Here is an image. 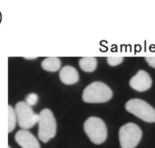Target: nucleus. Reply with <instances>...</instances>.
Segmentation results:
<instances>
[{
    "label": "nucleus",
    "mask_w": 155,
    "mask_h": 148,
    "mask_svg": "<svg viewBox=\"0 0 155 148\" xmlns=\"http://www.w3.org/2000/svg\"><path fill=\"white\" fill-rule=\"evenodd\" d=\"M113 97V91L102 82H93L84 89L83 100L85 103H105Z\"/></svg>",
    "instance_id": "f257e3e1"
},
{
    "label": "nucleus",
    "mask_w": 155,
    "mask_h": 148,
    "mask_svg": "<svg viewBox=\"0 0 155 148\" xmlns=\"http://www.w3.org/2000/svg\"><path fill=\"white\" fill-rule=\"evenodd\" d=\"M57 123L52 112L45 108L40 112L38 121V137L44 142L47 143L56 136Z\"/></svg>",
    "instance_id": "f03ea898"
},
{
    "label": "nucleus",
    "mask_w": 155,
    "mask_h": 148,
    "mask_svg": "<svg viewBox=\"0 0 155 148\" xmlns=\"http://www.w3.org/2000/svg\"><path fill=\"white\" fill-rule=\"evenodd\" d=\"M84 131L90 140L95 144H103L107 137V129L104 121L98 117H90L84 123Z\"/></svg>",
    "instance_id": "7ed1b4c3"
},
{
    "label": "nucleus",
    "mask_w": 155,
    "mask_h": 148,
    "mask_svg": "<svg viewBox=\"0 0 155 148\" xmlns=\"http://www.w3.org/2000/svg\"><path fill=\"white\" fill-rule=\"evenodd\" d=\"M125 109L145 123H155V109L140 99H132L125 105Z\"/></svg>",
    "instance_id": "20e7f679"
},
{
    "label": "nucleus",
    "mask_w": 155,
    "mask_h": 148,
    "mask_svg": "<svg viewBox=\"0 0 155 148\" xmlns=\"http://www.w3.org/2000/svg\"><path fill=\"white\" fill-rule=\"evenodd\" d=\"M141 129L133 123L124 124L119 130L120 145L121 148H136L142 138Z\"/></svg>",
    "instance_id": "39448f33"
},
{
    "label": "nucleus",
    "mask_w": 155,
    "mask_h": 148,
    "mask_svg": "<svg viewBox=\"0 0 155 148\" xmlns=\"http://www.w3.org/2000/svg\"><path fill=\"white\" fill-rule=\"evenodd\" d=\"M14 110L17 116V123L22 130H28L38 123L39 114L35 113L31 107L25 101L18 102Z\"/></svg>",
    "instance_id": "423d86ee"
},
{
    "label": "nucleus",
    "mask_w": 155,
    "mask_h": 148,
    "mask_svg": "<svg viewBox=\"0 0 155 148\" xmlns=\"http://www.w3.org/2000/svg\"><path fill=\"white\" fill-rule=\"evenodd\" d=\"M130 85L133 90L143 92L149 90L152 86V78L144 70H139L130 81Z\"/></svg>",
    "instance_id": "0eeeda50"
},
{
    "label": "nucleus",
    "mask_w": 155,
    "mask_h": 148,
    "mask_svg": "<svg viewBox=\"0 0 155 148\" xmlns=\"http://www.w3.org/2000/svg\"><path fill=\"white\" fill-rule=\"evenodd\" d=\"M15 141L22 148H40L36 137L27 130H21L15 135Z\"/></svg>",
    "instance_id": "6e6552de"
},
{
    "label": "nucleus",
    "mask_w": 155,
    "mask_h": 148,
    "mask_svg": "<svg viewBox=\"0 0 155 148\" xmlns=\"http://www.w3.org/2000/svg\"><path fill=\"white\" fill-rule=\"evenodd\" d=\"M60 81L68 85L74 84L79 81V74L72 66H65L60 71Z\"/></svg>",
    "instance_id": "1a4fd4ad"
},
{
    "label": "nucleus",
    "mask_w": 155,
    "mask_h": 148,
    "mask_svg": "<svg viewBox=\"0 0 155 148\" xmlns=\"http://www.w3.org/2000/svg\"><path fill=\"white\" fill-rule=\"evenodd\" d=\"M41 66L48 72H57L61 67V61L57 57H48L42 61Z\"/></svg>",
    "instance_id": "9d476101"
},
{
    "label": "nucleus",
    "mask_w": 155,
    "mask_h": 148,
    "mask_svg": "<svg viewBox=\"0 0 155 148\" xmlns=\"http://www.w3.org/2000/svg\"><path fill=\"white\" fill-rule=\"evenodd\" d=\"M97 65V59L94 57H84L81 58L79 61V66L81 69L87 73H91L95 71Z\"/></svg>",
    "instance_id": "9b49d317"
},
{
    "label": "nucleus",
    "mask_w": 155,
    "mask_h": 148,
    "mask_svg": "<svg viewBox=\"0 0 155 148\" xmlns=\"http://www.w3.org/2000/svg\"><path fill=\"white\" fill-rule=\"evenodd\" d=\"M17 123V116L12 106H8V132L11 133Z\"/></svg>",
    "instance_id": "f8f14e48"
},
{
    "label": "nucleus",
    "mask_w": 155,
    "mask_h": 148,
    "mask_svg": "<svg viewBox=\"0 0 155 148\" xmlns=\"http://www.w3.org/2000/svg\"><path fill=\"white\" fill-rule=\"evenodd\" d=\"M37 101H38V96L36 93H30L26 97V103L30 107L35 106Z\"/></svg>",
    "instance_id": "ddd939ff"
},
{
    "label": "nucleus",
    "mask_w": 155,
    "mask_h": 148,
    "mask_svg": "<svg viewBox=\"0 0 155 148\" xmlns=\"http://www.w3.org/2000/svg\"><path fill=\"white\" fill-rule=\"evenodd\" d=\"M122 61H123L122 57H109L107 58V63L112 67L118 66L120 63H122Z\"/></svg>",
    "instance_id": "4468645a"
},
{
    "label": "nucleus",
    "mask_w": 155,
    "mask_h": 148,
    "mask_svg": "<svg viewBox=\"0 0 155 148\" xmlns=\"http://www.w3.org/2000/svg\"><path fill=\"white\" fill-rule=\"evenodd\" d=\"M145 61L149 64L150 67L155 68V57H146Z\"/></svg>",
    "instance_id": "2eb2a0df"
},
{
    "label": "nucleus",
    "mask_w": 155,
    "mask_h": 148,
    "mask_svg": "<svg viewBox=\"0 0 155 148\" xmlns=\"http://www.w3.org/2000/svg\"><path fill=\"white\" fill-rule=\"evenodd\" d=\"M24 59H27V60H35V59H36V57H33V58L32 57H30V58L29 57H25Z\"/></svg>",
    "instance_id": "dca6fc26"
},
{
    "label": "nucleus",
    "mask_w": 155,
    "mask_h": 148,
    "mask_svg": "<svg viewBox=\"0 0 155 148\" xmlns=\"http://www.w3.org/2000/svg\"><path fill=\"white\" fill-rule=\"evenodd\" d=\"M8 148H11V146H9V147H8Z\"/></svg>",
    "instance_id": "f3484780"
}]
</instances>
